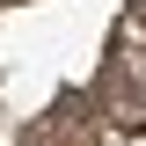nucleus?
<instances>
[{
  "mask_svg": "<svg viewBox=\"0 0 146 146\" xmlns=\"http://www.w3.org/2000/svg\"><path fill=\"white\" fill-rule=\"evenodd\" d=\"M124 15H131V22H139V29H146V0H124Z\"/></svg>",
  "mask_w": 146,
  "mask_h": 146,
  "instance_id": "3",
  "label": "nucleus"
},
{
  "mask_svg": "<svg viewBox=\"0 0 146 146\" xmlns=\"http://www.w3.org/2000/svg\"><path fill=\"white\" fill-rule=\"evenodd\" d=\"M95 102L117 131H146V51L131 44H110L102 58V80H95Z\"/></svg>",
  "mask_w": 146,
  "mask_h": 146,
  "instance_id": "1",
  "label": "nucleus"
},
{
  "mask_svg": "<svg viewBox=\"0 0 146 146\" xmlns=\"http://www.w3.org/2000/svg\"><path fill=\"white\" fill-rule=\"evenodd\" d=\"M95 110H102V102H88V95H58L22 139H29V146H95Z\"/></svg>",
  "mask_w": 146,
  "mask_h": 146,
  "instance_id": "2",
  "label": "nucleus"
}]
</instances>
